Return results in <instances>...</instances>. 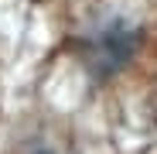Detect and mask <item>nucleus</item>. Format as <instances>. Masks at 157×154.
<instances>
[{
    "label": "nucleus",
    "instance_id": "obj_1",
    "mask_svg": "<svg viewBox=\"0 0 157 154\" xmlns=\"http://www.w3.org/2000/svg\"><path fill=\"white\" fill-rule=\"evenodd\" d=\"M133 48H137V31L126 21H109L99 31H92L86 45V65L92 69V75H109L133 55Z\"/></svg>",
    "mask_w": 157,
    "mask_h": 154
}]
</instances>
